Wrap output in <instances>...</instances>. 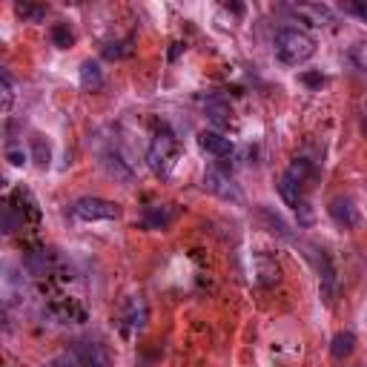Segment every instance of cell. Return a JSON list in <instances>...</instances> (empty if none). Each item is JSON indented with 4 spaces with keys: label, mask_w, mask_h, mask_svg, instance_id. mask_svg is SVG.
<instances>
[{
    "label": "cell",
    "mask_w": 367,
    "mask_h": 367,
    "mask_svg": "<svg viewBox=\"0 0 367 367\" xmlns=\"http://www.w3.org/2000/svg\"><path fill=\"white\" fill-rule=\"evenodd\" d=\"M313 261H316V270H318V290H322L324 305H333V301H336V293H339L336 267H333L330 255L324 250H313Z\"/></svg>",
    "instance_id": "4"
},
{
    "label": "cell",
    "mask_w": 367,
    "mask_h": 367,
    "mask_svg": "<svg viewBox=\"0 0 367 367\" xmlns=\"http://www.w3.org/2000/svg\"><path fill=\"white\" fill-rule=\"evenodd\" d=\"M276 55L287 67H301V63H307L316 55V40L305 29L284 26L276 35Z\"/></svg>",
    "instance_id": "1"
},
{
    "label": "cell",
    "mask_w": 367,
    "mask_h": 367,
    "mask_svg": "<svg viewBox=\"0 0 367 367\" xmlns=\"http://www.w3.org/2000/svg\"><path fill=\"white\" fill-rule=\"evenodd\" d=\"M339 9L344 14H353V18H359V21L367 23V3H359V0H342Z\"/></svg>",
    "instance_id": "18"
},
{
    "label": "cell",
    "mask_w": 367,
    "mask_h": 367,
    "mask_svg": "<svg viewBox=\"0 0 367 367\" xmlns=\"http://www.w3.org/2000/svg\"><path fill=\"white\" fill-rule=\"evenodd\" d=\"M72 215L81 218V221H115L121 215V206L115 201H106V198L84 196L72 204Z\"/></svg>",
    "instance_id": "3"
},
{
    "label": "cell",
    "mask_w": 367,
    "mask_h": 367,
    "mask_svg": "<svg viewBox=\"0 0 367 367\" xmlns=\"http://www.w3.org/2000/svg\"><path fill=\"white\" fill-rule=\"evenodd\" d=\"M72 40H75V35H72L69 23H55L52 26V43L58 46V49H69Z\"/></svg>",
    "instance_id": "15"
},
{
    "label": "cell",
    "mask_w": 367,
    "mask_h": 367,
    "mask_svg": "<svg viewBox=\"0 0 367 367\" xmlns=\"http://www.w3.org/2000/svg\"><path fill=\"white\" fill-rule=\"evenodd\" d=\"M14 12H18L21 18L29 21V23H40L46 18V9L43 6H35V3H18V6H14Z\"/></svg>",
    "instance_id": "16"
},
{
    "label": "cell",
    "mask_w": 367,
    "mask_h": 367,
    "mask_svg": "<svg viewBox=\"0 0 367 367\" xmlns=\"http://www.w3.org/2000/svg\"><path fill=\"white\" fill-rule=\"evenodd\" d=\"M206 118H210L215 126H227L233 113H230V106L227 104H221V101H210L206 104Z\"/></svg>",
    "instance_id": "14"
},
{
    "label": "cell",
    "mask_w": 367,
    "mask_h": 367,
    "mask_svg": "<svg viewBox=\"0 0 367 367\" xmlns=\"http://www.w3.org/2000/svg\"><path fill=\"white\" fill-rule=\"evenodd\" d=\"M55 367H75V362H67V359H58Z\"/></svg>",
    "instance_id": "23"
},
{
    "label": "cell",
    "mask_w": 367,
    "mask_h": 367,
    "mask_svg": "<svg viewBox=\"0 0 367 367\" xmlns=\"http://www.w3.org/2000/svg\"><path fill=\"white\" fill-rule=\"evenodd\" d=\"M0 86H3V113H9L12 104H14V84H12V75L6 69L0 72Z\"/></svg>",
    "instance_id": "17"
},
{
    "label": "cell",
    "mask_w": 367,
    "mask_h": 367,
    "mask_svg": "<svg viewBox=\"0 0 367 367\" xmlns=\"http://www.w3.org/2000/svg\"><path fill=\"white\" fill-rule=\"evenodd\" d=\"M123 324L132 330H143V324H147V305L141 298H130L126 313H123Z\"/></svg>",
    "instance_id": "12"
},
{
    "label": "cell",
    "mask_w": 367,
    "mask_h": 367,
    "mask_svg": "<svg viewBox=\"0 0 367 367\" xmlns=\"http://www.w3.org/2000/svg\"><path fill=\"white\" fill-rule=\"evenodd\" d=\"M364 130H367V115H364Z\"/></svg>",
    "instance_id": "24"
},
{
    "label": "cell",
    "mask_w": 367,
    "mask_h": 367,
    "mask_svg": "<svg viewBox=\"0 0 367 367\" xmlns=\"http://www.w3.org/2000/svg\"><path fill=\"white\" fill-rule=\"evenodd\" d=\"M172 218H175V213H172L169 204H152V206L143 210L141 224L147 227V230H167L172 224Z\"/></svg>",
    "instance_id": "8"
},
{
    "label": "cell",
    "mask_w": 367,
    "mask_h": 367,
    "mask_svg": "<svg viewBox=\"0 0 367 367\" xmlns=\"http://www.w3.org/2000/svg\"><path fill=\"white\" fill-rule=\"evenodd\" d=\"M305 81H307V84H324V78H318V75H305Z\"/></svg>",
    "instance_id": "22"
},
{
    "label": "cell",
    "mask_w": 367,
    "mask_h": 367,
    "mask_svg": "<svg viewBox=\"0 0 367 367\" xmlns=\"http://www.w3.org/2000/svg\"><path fill=\"white\" fill-rule=\"evenodd\" d=\"M178 152H181V143L178 138H175L172 130H164L161 132H155L152 143H150V150H147V164L155 175H161V178H167V175L172 172L175 161H178Z\"/></svg>",
    "instance_id": "2"
},
{
    "label": "cell",
    "mask_w": 367,
    "mask_h": 367,
    "mask_svg": "<svg viewBox=\"0 0 367 367\" xmlns=\"http://www.w3.org/2000/svg\"><path fill=\"white\" fill-rule=\"evenodd\" d=\"M81 86L86 92H98L104 86V72L95 60H84L81 63Z\"/></svg>",
    "instance_id": "11"
},
{
    "label": "cell",
    "mask_w": 367,
    "mask_h": 367,
    "mask_svg": "<svg viewBox=\"0 0 367 367\" xmlns=\"http://www.w3.org/2000/svg\"><path fill=\"white\" fill-rule=\"evenodd\" d=\"M6 161H9L12 167H23V164L29 161V152H26L23 147H14V143H12V147H6Z\"/></svg>",
    "instance_id": "19"
},
{
    "label": "cell",
    "mask_w": 367,
    "mask_h": 367,
    "mask_svg": "<svg viewBox=\"0 0 367 367\" xmlns=\"http://www.w3.org/2000/svg\"><path fill=\"white\" fill-rule=\"evenodd\" d=\"M290 12L296 18L307 21L313 26H322V23H333V14L327 6H318V3H298V6H290Z\"/></svg>",
    "instance_id": "9"
},
{
    "label": "cell",
    "mask_w": 367,
    "mask_h": 367,
    "mask_svg": "<svg viewBox=\"0 0 367 367\" xmlns=\"http://www.w3.org/2000/svg\"><path fill=\"white\" fill-rule=\"evenodd\" d=\"M327 213L333 218V224L342 227V230H353L359 224V213H356V206H353L350 198H342V196L333 198L330 206H327Z\"/></svg>",
    "instance_id": "7"
},
{
    "label": "cell",
    "mask_w": 367,
    "mask_h": 367,
    "mask_svg": "<svg viewBox=\"0 0 367 367\" xmlns=\"http://www.w3.org/2000/svg\"><path fill=\"white\" fill-rule=\"evenodd\" d=\"M201 181H204V189H206V193L218 196L221 201H230V204H241V201H244L241 189L235 187V181L230 178L227 172H221V169H206Z\"/></svg>",
    "instance_id": "5"
},
{
    "label": "cell",
    "mask_w": 367,
    "mask_h": 367,
    "mask_svg": "<svg viewBox=\"0 0 367 367\" xmlns=\"http://www.w3.org/2000/svg\"><path fill=\"white\" fill-rule=\"evenodd\" d=\"M259 215L267 221V227L273 230L276 235H281V238H293L290 227H287V221H284L279 213H273V210H270V206H261V210H259Z\"/></svg>",
    "instance_id": "13"
},
{
    "label": "cell",
    "mask_w": 367,
    "mask_h": 367,
    "mask_svg": "<svg viewBox=\"0 0 367 367\" xmlns=\"http://www.w3.org/2000/svg\"><path fill=\"white\" fill-rule=\"evenodd\" d=\"M198 147L204 152H210L213 158H218V161H224V158L233 155V141L224 138L218 130H201L198 132Z\"/></svg>",
    "instance_id": "6"
},
{
    "label": "cell",
    "mask_w": 367,
    "mask_h": 367,
    "mask_svg": "<svg viewBox=\"0 0 367 367\" xmlns=\"http://www.w3.org/2000/svg\"><path fill=\"white\" fill-rule=\"evenodd\" d=\"M356 350V336L350 330H342V333H336L333 336V342H330V356L336 359V362H344L350 353Z\"/></svg>",
    "instance_id": "10"
},
{
    "label": "cell",
    "mask_w": 367,
    "mask_h": 367,
    "mask_svg": "<svg viewBox=\"0 0 367 367\" xmlns=\"http://www.w3.org/2000/svg\"><path fill=\"white\" fill-rule=\"evenodd\" d=\"M32 147H35V155H38V164H40V167L49 164V147H43V141H40V138L32 141Z\"/></svg>",
    "instance_id": "21"
},
{
    "label": "cell",
    "mask_w": 367,
    "mask_h": 367,
    "mask_svg": "<svg viewBox=\"0 0 367 367\" xmlns=\"http://www.w3.org/2000/svg\"><path fill=\"white\" fill-rule=\"evenodd\" d=\"M18 224H21V221L12 215V204H6L3 206V233H14V230H18Z\"/></svg>",
    "instance_id": "20"
}]
</instances>
